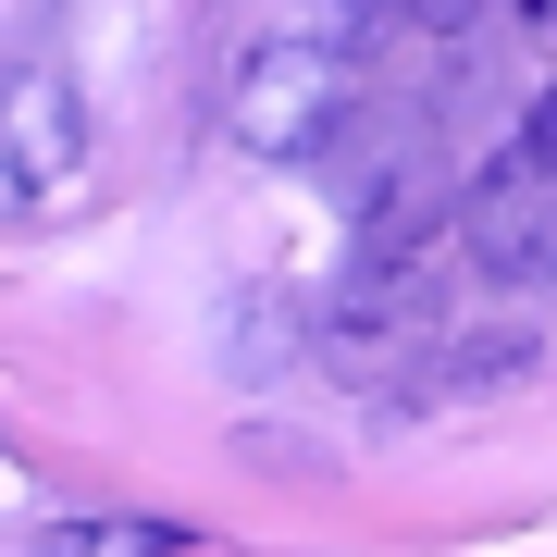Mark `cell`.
Returning <instances> with one entry per match:
<instances>
[{
  "label": "cell",
  "instance_id": "obj_3",
  "mask_svg": "<svg viewBox=\"0 0 557 557\" xmlns=\"http://www.w3.org/2000/svg\"><path fill=\"white\" fill-rule=\"evenodd\" d=\"M87 174V100L62 62H13L0 75V223H38L75 199Z\"/></svg>",
  "mask_w": 557,
  "mask_h": 557
},
{
  "label": "cell",
  "instance_id": "obj_4",
  "mask_svg": "<svg viewBox=\"0 0 557 557\" xmlns=\"http://www.w3.org/2000/svg\"><path fill=\"white\" fill-rule=\"evenodd\" d=\"M298 359H310V310L285 298V285H236V298H223V372L285 384Z\"/></svg>",
  "mask_w": 557,
  "mask_h": 557
},
{
  "label": "cell",
  "instance_id": "obj_5",
  "mask_svg": "<svg viewBox=\"0 0 557 557\" xmlns=\"http://www.w3.org/2000/svg\"><path fill=\"white\" fill-rule=\"evenodd\" d=\"M384 13L421 25V38H471V25H483V0H384Z\"/></svg>",
  "mask_w": 557,
  "mask_h": 557
},
{
  "label": "cell",
  "instance_id": "obj_6",
  "mask_svg": "<svg viewBox=\"0 0 557 557\" xmlns=\"http://www.w3.org/2000/svg\"><path fill=\"white\" fill-rule=\"evenodd\" d=\"M372 13H384V0H322V38L347 50V38H359V25H372Z\"/></svg>",
  "mask_w": 557,
  "mask_h": 557
},
{
  "label": "cell",
  "instance_id": "obj_1",
  "mask_svg": "<svg viewBox=\"0 0 557 557\" xmlns=\"http://www.w3.org/2000/svg\"><path fill=\"white\" fill-rule=\"evenodd\" d=\"M347 112H359V75L335 38H260L223 75V149L236 161H322Z\"/></svg>",
  "mask_w": 557,
  "mask_h": 557
},
{
  "label": "cell",
  "instance_id": "obj_2",
  "mask_svg": "<svg viewBox=\"0 0 557 557\" xmlns=\"http://www.w3.org/2000/svg\"><path fill=\"white\" fill-rule=\"evenodd\" d=\"M446 248L471 260V273H496V285H533L545 260H557V161H545V124H520V137L446 199Z\"/></svg>",
  "mask_w": 557,
  "mask_h": 557
}]
</instances>
